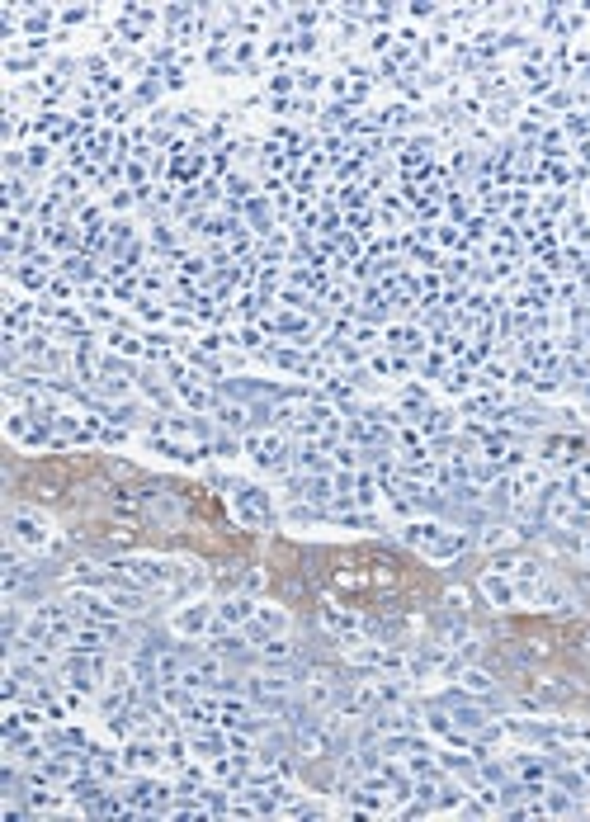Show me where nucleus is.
I'll use <instances>...</instances> for the list:
<instances>
[{"label": "nucleus", "instance_id": "nucleus-1", "mask_svg": "<svg viewBox=\"0 0 590 822\" xmlns=\"http://www.w3.org/2000/svg\"><path fill=\"white\" fill-rule=\"evenodd\" d=\"M15 534H20V539H38L43 543L47 529H43V520H34V515H15Z\"/></svg>", "mask_w": 590, "mask_h": 822}]
</instances>
